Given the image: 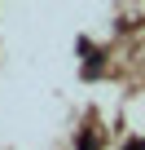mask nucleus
<instances>
[{
    "mask_svg": "<svg viewBox=\"0 0 145 150\" xmlns=\"http://www.w3.org/2000/svg\"><path fill=\"white\" fill-rule=\"evenodd\" d=\"M127 150H145V141H127Z\"/></svg>",
    "mask_w": 145,
    "mask_h": 150,
    "instance_id": "f257e3e1",
    "label": "nucleus"
}]
</instances>
